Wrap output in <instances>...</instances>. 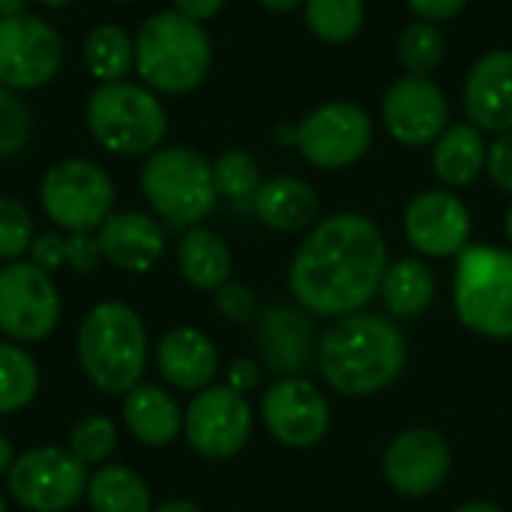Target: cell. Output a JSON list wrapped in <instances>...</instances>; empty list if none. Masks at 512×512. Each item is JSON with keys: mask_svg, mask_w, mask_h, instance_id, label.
<instances>
[{"mask_svg": "<svg viewBox=\"0 0 512 512\" xmlns=\"http://www.w3.org/2000/svg\"><path fill=\"white\" fill-rule=\"evenodd\" d=\"M138 183L156 219L183 231L201 225L219 201L213 162L192 147H159L147 156Z\"/></svg>", "mask_w": 512, "mask_h": 512, "instance_id": "7", "label": "cell"}, {"mask_svg": "<svg viewBox=\"0 0 512 512\" xmlns=\"http://www.w3.org/2000/svg\"><path fill=\"white\" fill-rule=\"evenodd\" d=\"M114 3H132V0H114Z\"/></svg>", "mask_w": 512, "mask_h": 512, "instance_id": "51", "label": "cell"}, {"mask_svg": "<svg viewBox=\"0 0 512 512\" xmlns=\"http://www.w3.org/2000/svg\"><path fill=\"white\" fill-rule=\"evenodd\" d=\"M222 6H225V0H174V9H177L180 15L198 21V24L216 18V15L222 12Z\"/></svg>", "mask_w": 512, "mask_h": 512, "instance_id": "42", "label": "cell"}, {"mask_svg": "<svg viewBox=\"0 0 512 512\" xmlns=\"http://www.w3.org/2000/svg\"><path fill=\"white\" fill-rule=\"evenodd\" d=\"M63 66V39L57 27L24 12L0 18V84L12 90H39Z\"/></svg>", "mask_w": 512, "mask_h": 512, "instance_id": "14", "label": "cell"}, {"mask_svg": "<svg viewBox=\"0 0 512 512\" xmlns=\"http://www.w3.org/2000/svg\"><path fill=\"white\" fill-rule=\"evenodd\" d=\"M63 315L57 282L33 261H9L0 267V333L9 342L48 339Z\"/></svg>", "mask_w": 512, "mask_h": 512, "instance_id": "10", "label": "cell"}, {"mask_svg": "<svg viewBox=\"0 0 512 512\" xmlns=\"http://www.w3.org/2000/svg\"><path fill=\"white\" fill-rule=\"evenodd\" d=\"M102 261L123 273H147L165 255V228L141 210H114L96 231Z\"/></svg>", "mask_w": 512, "mask_h": 512, "instance_id": "20", "label": "cell"}, {"mask_svg": "<svg viewBox=\"0 0 512 512\" xmlns=\"http://www.w3.org/2000/svg\"><path fill=\"white\" fill-rule=\"evenodd\" d=\"M402 228L420 258H459L471 246V210L450 189L414 195L405 207Z\"/></svg>", "mask_w": 512, "mask_h": 512, "instance_id": "17", "label": "cell"}, {"mask_svg": "<svg viewBox=\"0 0 512 512\" xmlns=\"http://www.w3.org/2000/svg\"><path fill=\"white\" fill-rule=\"evenodd\" d=\"M489 144L486 132L474 123H450L447 132L432 144V171L447 189L474 186L486 174Z\"/></svg>", "mask_w": 512, "mask_h": 512, "instance_id": "24", "label": "cell"}, {"mask_svg": "<svg viewBox=\"0 0 512 512\" xmlns=\"http://www.w3.org/2000/svg\"><path fill=\"white\" fill-rule=\"evenodd\" d=\"M408 363V339L390 315L354 312L336 318L318 345V369L330 390L348 399L378 396L399 381Z\"/></svg>", "mask_w": 512, "mask_h": 512, "instance_id": "2", "label": "cell"}, {"mask_svg": "<svg viewBox=\"0 0 512 512\" xmlns=\"http://www.w3.org/2000/svg\"><path fill=\"white\" fill-rule=\"evenodd\" d=\"M225 384L231 387V390H237V393H252L258 384H261V363L258 360H252V357H237L231 366H228V372H225Z\"/></svg>", "mask_w": 512, "mask_h": 512, "instance_id": "41", "label": "cell"}, {"mask_svg": "<svg viewBox=\"0 0 512 512\" xmlns=\"http://www.w3.org/2000/svg\"><path fill=\"white\" fill-rule=\"evenodd\" d=\"M153 512H204L198 504L192 501H183V498H174V501H165L159 507H153Z\"/></svg>", "mask_w": 512, "mask_h": 512, "instance_id": "45", "label": "cell"}, {"mask_svg": "<svg viewBox=\"0 0 512 512\" xmlns=\"http://www.w3.org/2000/svg\"><path fill=\"white\" fill-rule=\"evenodd\" d=\"M33 237L36 228L30 210L12 195H0V261H21L30 252Z\"/></svg>", "mask_w": 512, "mask_h": 512, "instance_id": "34", "label": "cell"}, {"mask_svg": "<svg viewBox=\"0 0 512 512\" xmlns=\"http://www.w3.org/2000/svg\"><path fill=\"white\" fill-rule=\"evenodd\" d=\"M264 9H270V12H279V15H285V12H294V9H303V3L306 0H258Z\"/></svg>", "mask_w": 512, "mask_h": 512, "instance_id": "44", "label": "cell"}, {"mask_svg": "<svg viewBox=\"0 0 512 512\" xmlns=\"http://www.w3.org/2000/svg\"><path fill=\"white\" fill-rule=\"evenodd\" d=\"M213 306L228 324H237V327L255 324V318H258L255 291L243 282H234V279H228L222 288L213 291Z\"/></svg>", "mask_w": 512, "mask_h": 512, "instance_id": "36", "label": "cell"}, {"mask_svg": "<svg viewBox=\"0 0 512 512\" xmlns=\"http://www.w3.org/2000/svg\"><path fill=\"white\" fill-rule=\"evenodd\" d=\"M453 512H504L498 504H489V501H468L462 507H456Z\"/></svg>", "mask_w": 512, "mask_h": 512, "instance_id": "47", "label": "cell"}, {"mask_svg": "<svg viewBox=\"0 0 512 512\" xmlns=\"http://www.w3.org/2000/svg\"><path fill=\"white\" fill-rule=\"evenodd\" d=\"M303 18L321 42L345 45L366 24V0H306Z\"/></svg>", "mask_w": 512, "mask_h": 512, "instance_id": "30", "label": "cell"}, {"mask_svg": "<svg viewBox=\"0 0 512 512\" xmlns=\"http://www.w3.org/2000/svg\"><path fill=\"white\" fill-rule=\"evenodd\" d=\"M399 63L405 66V75H432L444 57H447V39L441 33V24L432 21H411L396 42Z\"/></svg>", "mask_w": 512, "mask_h": 512, "instance_id": "31", "label": "cell"}, {"mask_svg": "<svg viewBox=\"0 0 512 512\" xmlns=\"http://www.w3.org/2000/svg\"><path fill=\"white\" fill-rule=\"evenodd\" d=\"M12 462H15V450H12L9 438L0 432V477H6V474H9Z\"/></svg>", "mask_w": 512, "mask_h": 512, "instance_id": "43", "label": "cell"}, {"mask_svg": "<svg viewBox=\"0 0 512 512\" xmlns=\"http://www.w3.org/2000/svg\"><path fill=\"white\" fill-rule=\"evenodd\" d=\"M117 189L111 174L81 156L54 162L39 180V207L51 225L66 234L99 231L114 213Z\"/></svg>", "mask_w": 512, "mask_h": 512, "instance_id": "8", "label": "cell"}, {"mask_svg": "<svg viewBox=\"0 0 512 512\" xmlns=\"http://www.w3.org/2000/svg\"><path fill=\"white\" fill-rule=\"evenodd\" d=\"M75 351L84 378L99 393L123 396L144 378L150 354L147 327L129 303L102 300L84 312Z\"/></svg>", "mask_w": 512, "mask_h": 512, "instance_id": "3", "label": "cell"}, {"mask_svg": "<svg viewBox=\"0 0 512 512\" xmlns=\"http://www.w3.org/2000/svg\"><path fill=\"white\" fill-rule=\"evenodd\" d=\"M405 3H408V9H411L420 21L444 24V21L459 18L471 0H405Z\"/></svg>", "mask_w": 512, "mask_h": 512, "instance_id": "40", "label": "cell"}, {"mask_svg": "<svg viewBox=\"0 0 512 512\" xmlns=\"http://www.w3.org/2000/svg\"><path fill=\"white\" fill-rule=\"evenodd\" d=\"M375 138L372 117L357 102H324L312 108L294 135V147L300 156L318 171H342L357 165Z\"/></svg>", "mask_w": 512, "mask_h": 512, "instance_id": "11", "label": "cell"}, {"mask_svg": "<svg viewBox=\"0 0 512 512\" xmlns=\"http://www.w3.org/2000/svg\"><path fill=\"white\" fill-rule=\"evenodd\" d=\"M99 264H102V249L96 231L66 234V267H72L75 273H93Z\"/></svg>", "mask_w": 512, "mask_h": 512, "instance_id": "37", "label": "cell"}, {"mask_svg": "<svg viewBox=\"0 0 512 512\" xmlns=\"http://www.w3.org/2000/svg\"><path fill=\"white\" fill-rule=\"evenodd\" d=\"M39 6H45V9H63V6H69L72 0H36Z\"/></svg>", "mask_w": 512, "mask_h": 512, "instance_id": "48", "label": "cell"}, {"mask_svg": "<svg viewBox=\"0 0 512 512\" xmlns=\"http://www.w3.org/2000/svg\"><path fill=\"white\" fill-rule=\"evenodd\" d=\"M387 267L390 249L375 219L342 210L306 231L288 267V291L306 312L336 321L378 297Z\"/></svg>", "mask_w": 512, "mask_h": 512, "instance_id": "1", "label": "cell"}, {"mask_svg": "<svg viewBox=\"0 0 512 512\" xmlns=\"http://www.w3.org/2000/svg\"><path fill=\"white\" fill-rule=\"evenodd\" d=\"M438 294V276L420 255H405L390 261L381 282V303L393 321H414L429 312Z\"/></svg>", "mask_w": 512, "mask_h": 512, "instance_id": "25", "label": "cell"}, {"mask_svg": "<svg viewBox=\"0 0 512 512\" xmlns=\"http://www.w3.org/2000/svg\"><path fill=\"white\" fill-rule=\"evenodd\" d=\"M387 486L402 498H429L435 495L453 471L450 441L426 426L399 432L384 450L381 462Z\"/></svg>", "mask_w": 512, "mask_h": 512, "instance_id": "16", "label": "cell"}, {"mask_svg": "<svg viewBox=\"0 0 512 512\" xmlns=\"http://www.w3.org/2000/svg\"><path fill=\"white\" fill-rule=\"evenodd\" d=\"M261 423L288 450H312L330 432V402L306 375L276 378L261 396Z\"/></svg>", "mask_w": 512, "mask_h": 512, "instance_id": "13", "label": "cell"}, {"mask_svg": "<svg viewBox=\"0 0 512 512\" xmlns=\"http://www.w3.org/2000/svg\"><path fill=\"white\" fill-rule=\"evenodd\" d=\"M213 180L219 198H228L240 207H252V198L261 186V168L252 153L231 147L213 159Z\"/></svg>", "mask_w": 512, "mask_h": 512, "instance_id": "32", "label": "cell"}, {"mask_svg": "<svg viewBox=\"0 0 512 512\" xmlns=\"http://www.w3.org/2000/svg\"><path fill=\"white\" fill-rule=\"evenodd\" d=\"M93 512H153L150 486L126 465H99L84 492Z\"/></svg>", "mask_w": 512, "mask_h": 512, "instance_id": "27", "label": "cell"}, {"mask_svg": "<svg viewBox=\"0 0 512 512\" xmlns=\"http://www.w3.org/2000/svg\"><path fill=\"white\" fill-rule=\"evenodd\" d=\"M504 234H507V240H510L512 246V204L507 207V213H504Z\"/></svg>", "mask_w": 512, "mask_h": 512, "instance_id": "49", "label": "cell"}, {"mask_svg": "<svg viewBox=\"0 0 512 512\" xmlns=\"http://www.w3.org/2000/svg\"><path fill=\"white\" fill-rule=\"evenodd\" d=\"M213 66V42L204 24L159 9L135 33V72L144 87L165 96H186L204 84Z\"/></svg>", "mask_w": 512, "mask_h": 512, "instance_id": "4", "label": "cell"}, {"mask_svg": "<svg viewBox=\"0 0 512 512\" xmlns=\"http://www.w3.org/2000/svg\"><path fill=\"white\" fill-rule=\"evenodd\" d=\"M255 219L276 234H303L312 231L321 219V195L312 183L294 174H276L261 180L252 198Z\"/></svg>", "mask_w": 512, "mask_h": 512, "instance_id": "22", "label": "cell"}, {"mask_svg": "<svg viewBox=\"0 0 512 512\" xmlns=\"http://www.w3.org/2000/svg\"><path fill=\"white\" fill-rule=\"evenodd\" d=\"M486 171L492 177V183L512 195V132L498 135L489 144V159H486Z\"/></svg>", "mask_w": 512, "mask_h": 512, "instance_id": "39", "label": "cell"}, {"mask_svg": "<svg viewBox=\"0 0 512 512\" xmlns=\"http://www.w3.org/2000/svg\"><path fill=\"white\" fill-rule=\"evenodd\" d=\"M42 384L36 357L18 342H0V417L24 411Z\"/></svg>", "mask_w": 512, "mask_h": 512, "instance_id": "29", "label": "cell"}, {"mask_svg": "<svg viewBox=\"0 0 512 512\" xmlns=\"http://www.w3.org/2000/svg\"><path fill=\"white\" fill-rule=\"evenodd\" d=\"M84 120L99 147L117 156H150L168 135L159 93L132 81L99 84L87 99Z\"/></svg>", "mask_w": 512, "mask_h": 512, "instance_id": "5", "label": "cell"}, {"mask_svg": "<svg viewBox=\"0 0 512 512\" xmlns=\"http://www.w3.org/2000/svg\"><path fill=\"white\" fill-rule=\"evenodd\" d=\"M381 123L402 147H432L450 126V99L429 75H402L381 99Z\"/></svg>", "mask_w": 512, "mask_h": 512, "instance_id": "15", "label": "cell"}, {"mask_svg": "<svg viewBox=\"0 0 512 512\" xmlns=\"http://www.w3.org/2000/svg\"><path fill=\"white\" fill-rule=\"evenodd\" d=\"M123 423L144 447H168L183 435V408L159 384H135L123 393Z\"/></svg>", "mask_w": 512, "mask_h": 512, "instance_id": "23", "label": "cell"}, {"mask_svg": "<svg viewBox=\"0 0 512 512\" xmlns=\"http://www.w3.org/2000/svg\"><path fill=\"white\" fill-rule=\"evenodd\" d=\"M27 12V0H0V18H15Z\"/></svg>", "mask_w": 512, "mask_h": 512, "instance_id": "46", "label": "cell"}, {"mask_svg": "<svg viewBox=\"0 0 512 512\" xmlns=\"http://www.w3.org/2000/svg\"><path fill=\"white\" fill-rule=\"evenodd\" d=\"M90 468L66 447H30L15 456L6 489L9 498L27 512H69L87 492Z\"/></svg>", "mask_w": 512, "mask_h": 512, "instance_id": "9", "label": "cell"}, {"mask_svg": "<svg viewBox=\"0 0 512 512\" xmlns=\"http://www.w3.org/2000/svg\"><path fill=\"white\" fill-rule=\"evenodd\" d=\"M0 512H6V498L0 495Z\"/></svg>", "mask_w": 512, "mask_h": 512, "instance_id": "50", "label": "cell"}, {"mask_svg": "<svg viewBox=\"0 0 512 512\" xmlns=\"http://www.w3.org/2000/svg\"><path fill=\"white\" fill-rule=\"evenodd\" d=\"M453 309L474 336L512 342V249L477 243L456 258Z\"/></svg>", "mask_w": 512, "mask_h": 512, "instance_id": "6", "label": "cell"}, {"mask_svg": "<svg viewBox=\"0 0 512 512\" xmlns=\"http://www.w3.org/2000/svg\"><path fill=\"white\" fill-rule=\"evenodd\" d=\"M27 261H33L36 267H42V270H48V273L66 267V237H63L60 231L36 234L33 243H30Z\"/></svg>", "mask_w": 512, "mask_h": 512, "instance_id": "38", "label": "cell"}, {"mask_svg": "<svg viewBox=\"0 0 512 512\" xmlns=\"http://www.w3.org/2000/svg\"><path fill=\"white\" fill-rule=\"evenodd\" d=\"M30 108L18 90L0 84V159L18 156L30 141Z\"/></svg>", "mask_w": 512, "mask_h": 512, "instance_id": "35", "label": "cell"}, {"mask_svg": "<svg viewBox=\"0 0 512 512\" xmlns=\"http://www.w3.org/2000/svg\"><path fill=\"white\" fill-rule=\"evenodd\" d=\"M66 450L87 468L105 465L117 450V423L105 414H84L69 429Z\"/></svg>", "mask_w": 512, "mask_h": 512, "instance_id": "33", "label": "cell"}, {"mask_svg": "<svg viewBox=\"0 0 512 512\" xmlns=\"http://www.w3.org/2000/svg\"><path fill=\"white\" fill-rule=\"evenodd\" d=\"M252 429L255 411L249 399L228 384H210L183 408V438L201 459L210 462H225L243 453Z\"/></svg>", "mask_w": 512, "mask_h": 512, "instance_id": "12", "label": "cell"}, {"mask_svg": "<svg viewBox=\"0 0 512 512\" xmlns=\"http://www.w3.org/2000/svg\"><path fill=\"white\" fill-rule=\"evenodd\" d=\"M84 66L99 84L126 81L135 72V36L117 24H99L84 36Z\"/></svg>", "mask_w": 512, "mask_h": 512, "instance_id": "28", "label": "cell"}, {"mask_svg": "<svg viewBox=\"0 0 512 512\" xmlns=\"http://www.w3.org/2000/svg\"><path fill=\"white\" fill-rule=\"evenodd\" d=\"M177 270L195 291L213 294L231 279L234 258H231L228 243L216 231L204 225H192L183 231L177 243Z\"/></svg>", "mask_w": 512, "mask_h": 512, "instance_id": "26", "label": "cell"}, {"mask_svg": "<svg viewBox=\"0 0 512 512\" xmlns=\"http://www.w3.org/2000/svg\"><path fill=\"white\" fill-rule=\"evenodd\" d=\"M153 357L165 384L183 393H201L219 375V351L198 327H171L156 342Z\"/></svg>", "mask_w": 512, "mask_h": 512, "instance_id": "21", "label": "cell"}, {"mask_svg": "<svg viewBox=\"0 0 512 512\" xmlns=\"http://www.w3.org/2000/svg\"><path fill=\"white\" fill-rule=\"evenodd\" d=\"M462 108L468 123L483 132H512V48L486 51L462 84Z\"/></svg>", "mask_w": 512, "mask_h": 512, "instance_id": "19", "label": "cell"}, {"mask_svg": "<svg viewBox=\"0 0 512 512\" xmlns=\"http://www.w3.org/2000/svg\"><path fill=\"white\" fill-rule=\"evenodd\" d=\"M255 342L261 363L279 378L306 375L312 366H318L321 333L312 321V312L297 303H273L258 312Z\"/></svg>", "mask_w": 512, "mask_h": 512, "instance_id": "18", "label": "cell"}]
</instances>
